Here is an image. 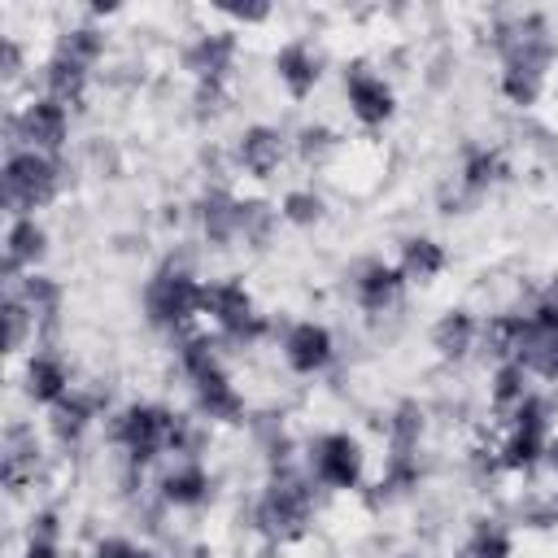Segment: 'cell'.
Instances as JSON below:
<instances>
[{"label":"cell","instance_id":"7","mask_svg":"<svg viewBox=\"0 0 558 558\" xmlns=\"http://www.w3.org/2000/svg\"><path fill=\"white\" fill-rule=\"evenodd\" d=\"M545 458H549V466H554V480H558V440L549 445V453H545Z\"/></svg>","mask_w":558,"mask_h":558},{"label":"cell","instance_id":"4","mask_svg":"<svg viewBox=\"0 0 558 558\" xmlns=\"http://www.w3.org/2000/svg\"><path fill=\"white\" fill-rule=\"evenodd\" d=\"M275 74H279V83L288 87L292 100H305L314 92V83H318V57H314V48L305 39L283 44L275 52Z\"/></svg>","mask_w":558,"mask_h":558},{"label":"cell","instance_id":"3","mask_svg":"<svg viewBox=\"0 0 558 558\" xmlns=\"http://www.w3.org/2000/svg\"><path fill=\"white\" fill-rule=\"evenodd\" d=\"M279 349H283L288 371H296V375H318V371L331 362V331H327L323 323L305 318V323H292V327H288V336H283Z\"/></svg>","mask_w":558,"mask_h":558},{"label":"cell","instance_id":"6","mask_svg":"<svg viewBox=\"0 0 558 558\" xmlns=\"http://www.w3.org/2000/svg\"><path fill=\"white\" fill-rule=\"evenodd\" d=\"M401 275L405 279H414V283H432L440 270H445V248L436 244V240H410L405 248H401Z\"/></svg>","mask_w":558,"mask_h":558},{"label":"cell","instance_id":"2","mask_svg":"<svg viewBox=\"0 0 558 558\" xmlns=\"http://www.w3.org/2000/svg\"><path fill=\"white\" fill-rule=\"evenodd\" d=\"M310 462H314V480L318 484H327V488H357L362 466H366V453H362V445L353 436L331 432V436H323L314 445V458Z\"/></svg>","mask_w":558,"mask_h":558},{"label":"cell","instance_id":"1","mask_svg":"<svg viewBox=\"0 0 558 558\" xmlns=\"http://www.w3.org/2000/svg\"><path fill=\"white\" fill-rule=\"evenodd\" d=\"M344 100H349V113L362 122V126H384L397 109V96L388 87V78L371 65H353L344 74Z\"/></svg>","mask_w":558,"mask_h":558},{"label":"cell","instance_id":"5","mask_svg":"<svg viewBox=\"0 0 558 558\" xmlns=\"http://www.w3.org/2000/svg\"><path fill=\"white\" fill-rule=\"evenodd\" d=\"M283 153H288V140H283L275 126H253V131H244V140H240V166H244V174H253V179L279 174Z\"/></svg>","mask_w":558,"mask_h":558}]
</instances>
